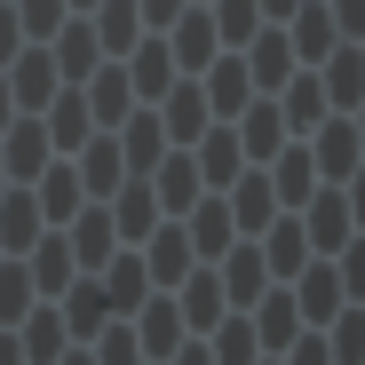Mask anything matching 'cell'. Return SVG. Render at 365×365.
<instances>
[{
    "label": "cell",
    "instance_id": "6da1fadb",
    "mask_svg": "<svg viewBox=\"0 0 365 365\" xmlns=\"http://www.w3.org/2000/svg\"><path fill=\"white\" fill-rule=\"evenodd\" d=\"M294 215H302V230H310V255H341L349 238H357V215H349V199H341V182H318Z\"/></svg>",
    "mask_w": 365,
    "mask_h": 365
},
{
    "label": "cell",
    "instance_id": "7a4b0ae2",
    "mask_svg": "<svg viewBox=\"0 0 365 365\" xmlns=\"http://www.w3.org/2000/svg\"><path fill=\"white\" fill-rule=\"evenodd\" d=\"M310 159H318V182H349L357 175L365 143H357V119L349 111H326L318 128H310Z\"/></svg>",
    "mask_w": 365,
    "mask_h": 365
},
{
    "label": "cell",
    "instance_id": "3957f363",
    "mask_svg": "<svg viewBox=\"0 0 365 365\" xmlns=\"http://www.w3.org/2000/svg\"><path fill=\"white\" fill-rule=\"evenodd\" d=\"M222 294H230V310H255L262 286H270V262H262V238H230V255H222Z\"/></svg>",
    "mask_w": 365,
    "mask_h": 365
},
{
    "label": "cell",
    "instance_id": "277c9868",
    "mask_svg": "<svg viewBox=\"0 0 365 365\" xmlns=\"http://www.w3.org/2000/svg\"><path fill=\"white\" fill-rule=\"evenodd\" d=\"M159 215H167V207H159V191H151V175H128V182L111 191V230H119V247H143Z\"/></svg>",
    "mask_w": 365,
    "mask_h": 365
},
{
    "label": "cell",
    "instance_id": "5b68a950",
    "mask_svg": "<svg viewBox=\"0 0 365 365\" xmlns=\"http://www.w3.org/2000/svg\"><path fill=\"white\" fill-rule=\"evenodd\" d=\"M159 119H167V143H199L207 135V119H215V103H207V88H199V72H182L167 96H159Z\"/></svg>",
    "mask_w": 365,
    "mask_h": 365
},
{
    "label": "cell",
    "instance_id": "8992f818",
    "mask_svg": "<svg viewBox=\"0 0 365 365\" xmlns=\"http://www.w3.org/2000/svg\"><path fill=\"white\" fill-rule=\"evenodd\" d=\"M191 262H199V247H191V230H182V215H175V222L159 215L151 238H143V270H151V286H175Z\"/></svg>",
    "mask_w": 365,
    "mask_h": 365
},
{
    "label": "cell",
    "instance_id": "52a82bcc",
    "mask_svg": "<svg viewBox=\"0 0 365 365\" xmlns=\"http://www.w3.org/2000/svg\"><path fill=\"white\" fill-rule=\"evenodd\" d=\"M151 191H159V207L167 215H182L199 191H207V175H199V151L191 143H175V151H159V167H151Z\"/></svg>",
    "mask_w": 365,
    "mask_h": 365
},
{
    "label": "cell",
    "instance_id": "ba28073f",
    "mask_svg": "<svg viewBox=\"0 0 365 365\" xmlns=\"http://www.w3.org/2000/svg\"><path fill=\"white\" fill-rule=\"evenodd\" d=\"M167 48H175V72H207L215 56H222V32H215L207 9H182V16L167 24Z\"/></svg>",
    "mask_w": 365,
    "mask_h": 365
},
{
    "label": "cell",
    "instance_id": "9c48e42d",
    "mask_svg": "<svg viewBox=\"0 0 365 365\" xmlns=\"http://www.w3.org/2000/svg\"><path fill=\"white\" fill-rule=\"evenodd\" d=\"M199 88H207V103H215V119H238V111H247L255 103V72H247V56H215V64L199 72Z\"/></svg>",
    "mask_w": 365,
    "mask_h": 365
},
{
    "label": "cell",
    "instance_id": "30bf717a",
    "mask_svg": "<svg viewBox=\"0 0 365 365\" xmlns=\"http://www.w3.org/2000/svg\"><path fill=\"white\" fill-rule=\"evenodd\" d=\"M286 32H294V64H326V56L341 48V24H334L326 0H302V9L286 16Z\"/></svg>",
    "mask_w": 365,
    "mask_h": 365
},
{
    "label": "cell",
    "instance_id": "8fae6325",
    "mask_svg": "<svg viewBox=\"0 0 365 365\" xmlns=\"http://www.w3.org/2000/svg\"><path fill=\"white\" fill-rule=\"evenodd\" d=\"M230 222H238V238H255L270 215H278V191H270V167H238V182H230Z\"/></svg>",
    "mask_w": 365,
    "mask_h": 365
},
{
    "label": "cell",
    "instance_id": "7c38bea8",
    "mask_svg": "<svg viewBox=\"0 0 365 365\" xmlns=\"http://www.w3.org/2000/svg\"><path fill=\"white\" fill-rule=\"evenodd\" d=\"M9 96H16V111H48L56 103V80H64V72H56V56H40V48H16L9 56Z\"/></svg>",
    "mask_w": 365,
    "mask_h": 365
},
{
    "label": "cell",
    "instance_id": "4fadbf2b",
    "mask_svg": "<svg viewBox=\"0 0 365 365\" xmlns=\"http://www.w3.org/2000/svg\"><path fill=\"white\" fill-rule=\"evenodd\" d=\"M247 72H255V88H270V96L294 80V32H286V24H262V32L247 40Z\"/></svg>",
    "mask_w": 365,
    "mask_h": 365
},
{
    "label": "cell",
    "instance_id": "5bb4252c",
    "mask_svg": "<svg viewBox=\"0 0 365 365\" xmlns=\"http://www.w3.org/2000/svg\"><path fill=\"white\" fill-rule=\"evenodd\" d=\"M128 80H135V103H159V96L175 88V48H167V32H151V40L128 48Z\"/></svg>",
    "mask_w": 365,
    "mask_h": 365
},
{
    "label": "cell",
    "instance_id": "9a60e30c",
    "mask_svg": "<svg viewBox=\"0 0 365 365\" xmlns=\"http://www.w3.org/2000/svg\"><path fill=\"white\" fill-rule=\"evenodd\" d=\"M48 159H56V143H48V128H40V111H24V128L9 119V143H0V167H9V182H32Z\"/></svg>",
    "mask_w": 365,
    "mask_h": 365
},
{
    "label": "cell",
    "instance_id": "2e32d148",
    "mask_svg": "<svg viewBox=\"0 0 365 365\" xmlns=\"http://www.w3.org/2000/svg\"><path fill=\"white\" fill-rule=\"evenodd\" d=\"M64 238H72L80 270H103V262L119 255V230H111V207H103V199H96V207H80V215L64 222Z\"/></svg>",
    "mask_w": 365,
    "mask_h": 365
},
{
    "label": "cell",
    "instance_id": "e0dca14e",
    "mask_svg": "<svg viewBox=\"0 0 365 365\" xmlns=\"http://www.w3.org/2000/svg\"><path fill=\"white\" fill-rule=\"evenodd\" d=\"M24 270H32V286L56 302V294H64V286L80 278V255H72V238H64V230H40V238H32V262H24Z\"/></svg>",
    "mask_w": 365,
    "mask_h": 365
},
{
    "label": "cell",
    "instance_id": "ac0fdd59",
    "mask_svg": "<svg viewBox=\"0 0 365 365\" xmlns=\"http://www.w3.org/2000/svg\"><path fill=\"white\" fill-rule=\"evenodd\" d=\"M230 128H238V143H247V159H278V143L294 135V128H286V111H278V96H255L247 111L230 119Z\"/></svg>",
    "mask_w": 365,
    "mask_h": 365
},
{
    "label": "cell",
    "instance_id": "d6986e66",
    "mask_svg": "<svg viewBox=\"0 0 365 365\" xmlns=\"http://www.w3.org/2000/svg\"><path fill=\"white\" fill-rule=\"evenodd\" d=\"M119 159H128V175H151L159 167V151H167V119H159V103H143V111H128L119 119Z\"/></svg>",
    "mask_w": 365,
    "mask_h": 365
},
{
    "label": "cell",
    "instance_id": "ffe728a7",
    "mask_svg": "<svg viewBox=\"0 0 365 365\" xmlns=\"http://www.w3.org/2000/svg\"><path fill=\"white\" fill-rule=\"evenodd\" d=\"M318 80H326V103H334V111H357V103H365V48L341 40L326 64H318Z\"/></svg>",
    "mask_w": 365,
    "mask_h": 365
},
{
    "label": "cell",
    "instance_id": "44dd1931",
    "mask_svg": "<svg viewBox=\"0 0 365 365\" xmlns=\"http://www.w3.org/2000/svg\"><path fill=\"white\" fill-rule=\"evenodd\" d=\"M191 151H199V175H207V191H230V182H238V167H247V143H238V128H230V119H222L215 135H199Z\"/></svg>",
    "mask_w": 365,
    "mask_h": 365
},
{
    "label": "cell",
    "instance_id": "7402d4cb",
    "mask_svg": "<svg viewBox=\"0 0 365 365\" xmlns=\"http://www.w3.org/2000/svg\"><path fill=\"white\" fill-rule=\"evenodd\" d=\"M32 182H40V215H48V222H72V215L88 207V182H80V167H72V159L40 167Z\"/></svg>",
    "mask_w": 365,
    "mask_h": 365
},
{
    "label": "cell",
    "instance_id": "603a6c76",
    "mask_svg": "<svg viewBox=\"0 0 365 365\" xmlns=\"http://www.w3.org/2000/svg\"><path fill=\"white\" fill-rule=\"evenodd\" d=\"M270 191H278V207H302L318 191V159H310V143H278V159H270Z\"/></svg>",
    "mask_w": 365,
    "mask_h": 365
},
{
    "label": "cell",
    "instance_id": "cb8c5ba5",
    "mask_svg": "<svg viewBox=\"0 0 365 365\" xmlns=\"http://www.w3.org/2000/svg\"><path fill=\"white\" fill-rule=\"evenodd\" d=\"M96 278H103V302H111V318H135V302L151 294V270H143V255H111Z\"/></svg>",
    "mask_w": 365,
    "mask_h": 365
},
{
    "label": "cell",
    "instance_id": "d4e9b609",
    "mask_svg": "<svg viewBox=\"0 0 365 365\" xmlns=\"http://www.w3.org/2000/svg\"><path fill=\"white\" fill-rule=\"evenodd\" d=\"M48 230V215H40V191H0V247L9 255H32V238Z\"/></svg>",
    "mask_w": 365,
    "mask_h": 365
},
{
    "label": "cell",
    "instance_id": "484cf974",
    "mask_svg": "<svg viewBox=\"0 0 365 365\" xmlns=\"http://www.w3.org/2000/svg\"><path fill=\"white\" fill-rule=\"evenodd\" d=\"M278 111H286V128H294V135H310L318 119L334 111V103H326V80H318V64L302 72V80H286V88H278Z\"/></svg>",
    "mask_w": 365,
    "mask_h": 365
},
{
    "label": "cell",
    "instance_id": "4316f807",
    "mask_svg": "<svg viewBox=\"0 0 365 365\" xmlns=\"http://www.w3.org/2000/svg\"><path fill=\"white\" fill-rule=\"evenodd\" d=\"M88 111H96V128H119V119L135 111V80H128V64L88 72Z\"/></svg>",
    "mask_w": 365,
    "mask_h": 365
},
{
    "label": "cell",
    "instance_id": "83f0119b",
    "mask_svg": "<svg viewBox=\"0 0 365 365\" xmlns=\"http://www.w3.org/2000/svg\"><path fill=\"white\" fill-rule=\"evenodd\" d=\"M80 182H88V199H111L119 182H128V159H119L111 135H88L80 143Z\"/></svg>",
    "mask_w": 365,
    "mask_h": 365
},
{
    "label": "cell",
    "instance_id": "f1b7e54d",
    "mask_svg": "<svg viewBox=\"0 0 365 365\" xmlns=\"http://www.w3.org/2000/svg\"><path fill=\"white\" fill-rule=\"evenodd\" d=\"M207 349H215V365H255L262 357V334H255L247 310H222V326H207Z\"/></svg>",
    "mask_w": 365,
    "mask_h": 365
},
{
    "label": "cell",
    "instance_id": "f546056e",
    "mask_svg": "<svg viewBox=\"0 0 365 365\" xmlns=\"http://www.w3.org/2000/svg\"><path fill=\"white\" fill-rule=\"evenodd\" d=\"M16 341H24L32 365H56L64 341H72V326H64V310H24V318H16Z\"/></svg>",
    "mask_w": 365,
    "mask_h": 365
},
{
    "label": "cell",
    "instance_id": "4dcf8cb0",
    "mask_svg": "<svg viewBox=\"0 0 365 365\" xmlns=\"http://www.w3.org/2000/svg\"><path fill=\"white\" fill-rule=\"evenodd\" d=\"M96 56H103V40H96V24H56V72H64V80H88L96 72Z\"/></svg>",
    "mask_w": 365,
    "mask_h": 365
},
{
    "label": "cell",
    "instance_id": "1f68e13d",
    "mask_svg": "<svg viewBox=\"0 0 365 365\" xmlns=\"http://www.w3.org/2000/svg\"><path fill=\"white\" fill-rule=\"evenodd\" d=\"M88 135H96V111H88V96L56 88V119H48V143H56V151H80Z\"/></svg>",
    "mask_w": 365,
    "mask_h": 365
},
{
    "label": "cell",
    "instance_id": "d6a6232c",
    "mask_svg": "<svg viewBox=\"0 0 365 365\" xmlns=\"http://www.w3.org/2000/svg\"><path fill=\"white\" fill-rule=\"evenodd\" d=\"M96 40H103V56H128L135 40H143V9H135V0H96Z\"/></svg>",
    "mask_w": 365,
    "mask_h": 365
},
{
    "label": "cell",
    "instance_id": "836d02e7",
    "mask_svg": "<svg viewBox=\"0 0 365 365\" xmlns=\"http://www.w3.org/2000/svg\"><path fill=\"white\" fill-rule=\"evenodd\" d=\"M326 349H334V365H365V302H341L326 318Z\"/></svg>",
    "mask_w": 365,
    "mask_h": 365
},
{
    "label": "cell",
    "instance_id": "e575fe53",
    "mask_svg": "<svg viewBox=\"0 0 365 365\" xmlns=\"http://www.w3.org/2000/svg\"><path fill=\"white\" fill-rule=\"evenodd\" d=\"M207 16H215V32H222V48H247L270 16H262V0H207Z\"/></svg>",
    "mask_w": 365,
    "mask_h": 365
},
{
    "label": "cell",
    "instance_id": "d590c367",
    "mask_svg": "<svg viewBox=\"0 0 365 365\" xmlns=\"http://www.w3.org/2000/svg\"><path fill=\"white\" fill-rule=\"evenodd\" d=\"M32 302H40V286H32V270H24V255H16L9 270H0V326H16V318L32 310Z\"/></svg>",
    "mask_w": 365,
    "mask_h": 365
},
{
    "label": "cell",
    "instance_id": "8d00e7d4",
    "mask_svg": "<svg viewBox=\"0 0 365 365\" xmlns=\"http://www.w3.org/2000/svg\"><path fill=\"white\" fill-rule=\"evenodd\" d=\"M278 357H286V365H334V349H326V326H302V334H294Z\"/></svg>",
    "mask_w": 365,
    "mask_h": 365
},
{
    "label": "cell",
    "instance_id": "74e56055",
    "mask_svg": "<svg viewBox=\"0 0 365 365\" xmlns=\"http://www.w3.org/2000/svg\"><path fill=\"white\" fill-rule=\"evenodd\" d=\"M334 270H341V294H349V302H365V230L334 255Z\"/></svg>",
    "mask_w": 365,
    "mask_h": 365
},
{
    "label": "cell",
    "instance_id": "f35d334b",
    "mask_svg": "<svg viewBox=\"0 0 365 365\" xmlns=\"http://www.w3.org/2000/svg\"><path fill=\"white\" fill-rule=\"evenodd\" d=\"M64 9H72V0H24L16 16H24V32H32V40H48L56 24H64Z\"/></svg>",
    "mask_w": 365,
    "mask_h": 365
},
{
    "label": "cell",
    "instance_id": "ab89813d",
    "mask_svg": "<svg viewBox=\"0 0 365 365\" xmlns=\"http://www.w3.org/2000/svg\"><path fill=\"white\" fill-rule=\"evenodd\" d=\"M326 9H334L341 40H365V0H326Z\"/></svg>",
    "mask_w": 365,
    "mask_h": 365
},
{
    "label": "cell",
    "instance_id": "60d3db41",
    "mask_svg": "<svg viewBox=\"0 0 365 365\" xmlns=\"http://www.w3.org/2000/svg\"><path fill=\"white\" fill-rule=\"evenodd\" d=\"M16 48H24V16H16V9H0V64H9Z\"/></svg>",
    "mask_w": 365,
    "mask_h": 365
},
{
    "label": "cell",
    "instance_id": "b9f144b4",
    "mask_svg": "<svg viewBox=\"0 0 365 365\" xmlns=\"http://www.w3.org/2000/svg\"><path fill=\"white\" fill-rule=\"evenodd\" d=\"M135 9H143V24H151V32H167V24L182 16V0H135Z\"/></svg>",
    "mask_w": 365,
    "mask_h": 365
},
{
    "label": "cell",
    "instance_id": "7bdbcfd3",
    "mask_svg": "<svg viewBox=\"0 0 365 365\" xmlns=\"http://www.w3.org/2000/svg\"><path fill=\"white\" fill-rule=\"evenodd\" d=\"M341 199H349V215H357V230H365V159H357V175L341 182Z\"/></svg>",
    "mask_w": 365,
    "mask_h": 365
},
{
    "label": "cell",
    "instance_id": "ee69618b",
    "mask_svg": "<svg viewBox=\"0 0 365 365\" xmlns=\"http://www.w3.org/2000/svg\"><path fill=\"white\" fill-rule=\"evenodd\" d=\"M159 365H215V349H207V341H182V349H175V357H159Z\"/></svg>",
    "mask_w": 365,
    "mask_h": 365
},
{
    "label": "cell",
    "instance_id": "f6af8a7d",
    "mask_svg": "<svg viewBox=\"0 0 365 365\" xmlns=\"http://www.w3.org/2000/svg\"><path fill=\"white\" fill-rule=\"evenodd\" d=\"M0 365H32V357H24V341H16V334H0Z\"/></svg>",
    "mask_w": 365,
    "mask_h": 365
},
{
    "label": "cell",
    "instance_id": "bcb514c9",
    "mask_svg": "<svg viewBox=\"0 0 365 365\" xmlns=\"http://www.w3.org/2000/svg\"><path fill=\"white\" fill-rule=\"evenodd\" d=\"M294 9H302V0H262V16H270V24H286Z\"/></svg>",
    "mask_w": 365,
    "mask_h": 365
},
{
    "label": "cell",
    "instance_id": "7dc6e473",
    "mask_svg": "<svg viewBox=\"0 0 365 365\" xmlns=\"http://www.w3.org/2000/svg\"><path fill=\"white\" fill-rule=\"evenodd\" d=\"M9 119H16V96H9V80H0V128H9Z\"/></svg>",
    "mask_w": 365,
    "mask_h": 365
},
{
    "label": "cell",
    "instance_id": "c3c4849f",
    "mask_svg": "<svg viewBox=\"0 0 365 365\" xmlns=\"http://www.w3.org/2000/svg\"><path fill=\"white\" fill-rule=\"evenodd\" d=\"M56 365H96V349H64V357H56Z\"/></svg>",
    "mask_w": 365,
    "mask_h": 365
},
{
    "label": "cell",
    "instance_id": "681fc988",
    "mask_svg": "<svg viewBox=\"0 0 365 365\" xmlns=\"http://www.w3.org/2000/svg\"><path fill=\"white\" fill-rule=\"evenodd\" d=\"M349 119H357V143H365V103H357V111H349Z\"/></svg>",
    "mask_w": 365,
    "mask_h": 365
},
{
    "label": "cell",
    "instance_id": "f907efd6",
    "mask_svg": "<svg viewBox=\"0 0 365 365\" xmlns=\"http://www.w3.org/2000/svg\"><path fill=\"white\" fill-rule=\"evenodd\" d=\"M0 191H9V167H0Z\"/></svg>",
    "mask_w": 365,
    "mask_h": 365
},
{
    "label": "cell",
    "instance_id": "816d5d0a",
    "mask_svg": "<svg viewBox=\"0 0 365 365\" xmlns=\"http://www.w3.org/2000/svg\"><path fill=\"white\" fill-rule=\"evenodd\" d=\"M72 9H96V0H72Z\"/></svg>",
    "mask_w": 365,
    "mask_h": 365
},
{
    "label": "cell",
    "instance_id": "f5cc1de1",
    "mask_svg": "<svg viewBox=\"0 0 365 365\" xmlns=\"http://www.w3.org/2000/svg\"><path fill=\"white\" fill-rule=\"evenodd\" d=\"M357 48H365V40H357Z\"/></svg>",
    "mask_w": 365,
    "mask_h": 365
}]
</instances>
